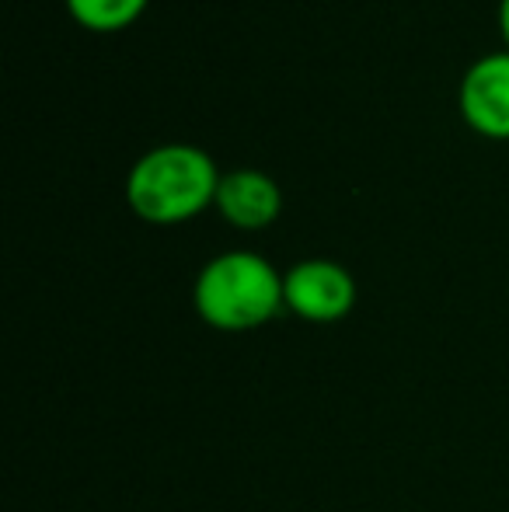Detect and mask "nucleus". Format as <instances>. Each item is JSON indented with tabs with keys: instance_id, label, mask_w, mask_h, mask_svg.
Instances as JSON below:
<instances>
[{
	"instance_id": "423d86ee",
	"label": "nucleus",
	"mask_w": 509,
	"mask_h": 512,
	"mask_svg": "<svg viewBox=\"0 0 509 512\" xmlns=\"http://www.w3.org/2000/svg\"><path fill=\"white\" fill-rule=\"evenodd\" d=\"M77 25L91 32H123L143 14L147 0H67Z\"/></svg>"
},
{
	"instance_id": "7ed1b4c3",
	"label": "nucleus",
	"mask_w": 509,
	"mask_h": 512,
	"mask_svg": "<svg viewBox=\"0 0 509 512\" xmlns=\"http://www.w3.org/2000/svg\"><path fill=\"white\" fill-rule=\"evenodd\" d=\"M283 300L300 321L332 324L356 307V283L349 269H342L332 258H307L286 269Z\"/></svg>"
},
{
	"instance_id": "0eeeda50",
	"label": "nucleus",
	"mask_w": 509,
	"mask_h": 512,
	"mask_svg": "<svg viewBox=\"0 0 509 512\" xmlns=\"http://www.w3.org/2000/svg\"><path fill=\"white\" fill-rule=\"evenodd\" d=\"M499 32H503V39L509 46V0H499Z\"/></svg>"
},
{
	"instance_id": "f03ea898",
	"label": "nucleus",
	"mask_w": 509,
	"mask_h": 512,
	"mask_svg": "<svg viewBox=\"0 0 509 512\" xmlns=\"http://www.w3.org/2000/svg\"><path fill=\"white\" fill-rule=\"evenodd\" d=\"M196 314L217 331H252L286 307L283 276L255 251H224L210 258L192 286Z\"/></svg>"
},
{
	"instance_id": "20e7f679",
	"label": "nucleus",
	"mask_w": 509,
	"mask_h": 512,
	"mask_svg": "<svg viewBox=\"0 0 509 512\" xmlns=\"http://www.w3.org/2000/svg\"><path fill=\"white\" fill-rule=\"evenodd\" d=\"M461 115L475 133L509 140V49L468 67L461 81Z\"/></svg>"
},
{
	"instance_id": "39448f33",
	"label": "nucleus",
	"mask_w": 509,
	"mask_h": 512,
	"mask_svg": "<svg viewBox=\"0 0 509 512\" xmlns=\"http://www.w3.org/2000/svg\"><path fill=\"white\" fill-rule=\"evenodd\" d=\"M213 206L220 209V216H224L231 227L262 230V227H269L279 216V209H283V192H279V185L272 182L265 171L238 168L220 178L217 203Z\"/></svg>"
},
{
	"instance_id": "f257e3e1",
	"label": "nucleus",
	"mask_w": 509,
	"mask_h": 512,
	"mask_svg": "<svg viewBox=\"0 0 509 512\" xmlns=\"http://www.w3.org/2000/svg\"><path fill=\"white\" fill-rule=\"evenodd\" d=\"M220 171L213 157L189 143H168L129 168L126 178V203L140 220L171 227L185 223L206 206L217 203Z\"/></svg>"
}]
</instances>
